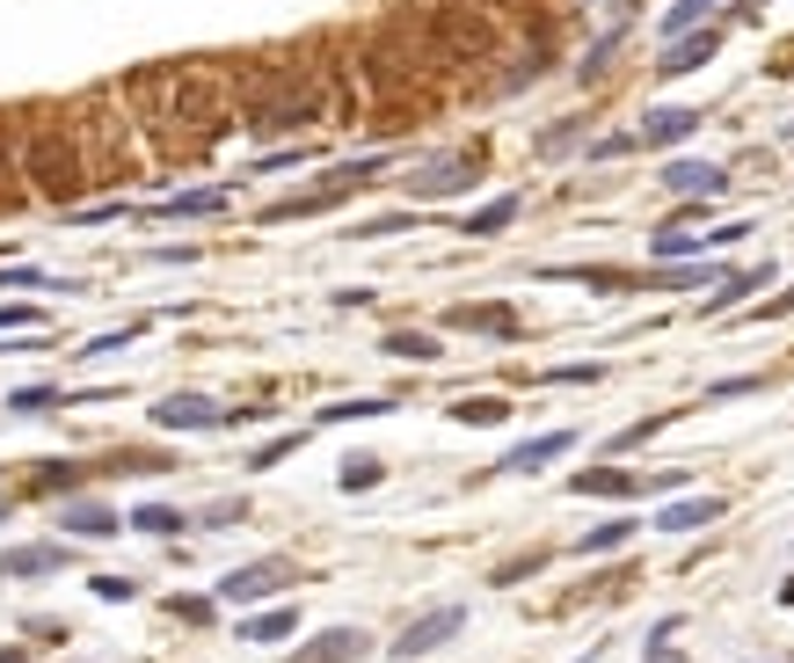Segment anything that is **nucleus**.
I'll return each instance as SVG.
<instances>
[{"label": "nucleus", "instance_id": "473e14b6", "mask_svg": "<svg viewBox=\"0 0 794 663\" xmlns=\"http://www.w3.org/2000/svg\"><path fill=\"white\" fill-rule=\"evenodd\" d=\"M358 416H394V402H336V408H321V423H358Z\"/></svg>", "mask_w": 794, "mask_h": 663}, {"label": "nucleus", "instance_id": "393cba45", "mask_svg": "<svg viewBox=\"0 0 794 663\" xmlns=\"http://www.w3.org/2000/svg\"><path fill=\"white\" fill-rule=\"evenodd\" d=\"M132 525H139V532H154V540H175V532H183V510H168V503H139V510H132Z\"/></svg>", "mask_w": 794, "mask_h": 663}, {"label": "nucleus", "instance_id": "2f4dec72", "mask_svg": "<svg viewBox=\"0 0 794 663\" xmlns=\"http://www.w3.org/2000/svg\"><path fill=\"white\" fill-rule=\"evenodd\" d=\"M8 408H15V416H52L59 394H52V386H22V394H8Z\"/></svg>", "mask_w": 794, "mask_h": 663}, {"label": "nucleus", "instance_id": "f704fd0d", "mask_svg": "<svg viewBox=\"0 0 794 663\" xmlns=\"http://www.w3.org/2000/svg\"><path fill=\"white\" fill-rule=\"evenodd\" d=\"M744 394H765V380H714L707 402H744Z\"/></svg>", "mask_w": 794, "mask_h": 663}, {"label": "nucleus", "instance_id": "7ed1b4c3", "mask_svg": "<svg viewBox=\"0 0 794 663\" xmlns=\"http://www.w3.org/2000/svg\"><path fill=\"white\" fill-rule=\"evenodd\" d=\"M379 176H387V154H358V161L328 168L314 190H292V198H277L263 220H270V226H285V220H314V212H336L350 190H365V182H379Z\"/></svg>", "mask_w": 794, "mask_h": 663}, {"label": "nucleus", "instance_id": "20e7f679", "mask_svg": "<svg viewBox=\"0 0 794 663\" xmlns=\"http://www.w3.org/2000/svg\"><path fill=\"white\" fill-rule=\"evenodd\" d=\"M321 117H328V88H321V81H306V88H285V95L256 102L241 124L256 132V139H299V132H314Z\"/></svg>", "mask_w": 794, "mask_h": 663}, {"label": "nucleus", "instance_id": "9b49d317", "mask_svg": "<svg viewBox=\"0 0 794 663\" xmlns=\"http://www.w3.org/2000/svg\"><path fill=\"white\" fill-rule=\"evenodd\" d=\"M365 649H372L365 627H321V634L299 649V663H358Z\"/></svg>", "mask_w": 794, "mask_h": 663}, {"label": "nucleus", "instance_id": "f03ea898", "mask_svg": "<svg viewBox=\"0 0 794 663\" xmlns=\"http://www.w3.org/2000/svg\"><path fill=\"white\" fill-rule=\"evenodd\" d=\"M73 132H81L88 182H132V161H139V117H117L110 95H95V102L73 110Z\"/></svg>", "mask_w": 794, "mask_h": 663}, {"label": "nucleus", "instance_id": "6ab92c4d", "mask_svg": "<svg viewBox=\"0 0 794 663\" xmlns=\"http://www.w3.org/2000/svg\"><path fill=\"white\" fill-rule=\"evenodd\" d=\"M569 488L576 496H634V488H649V474H627V467H583Z\"/></svg>", "mask_w": 794, "mask_h": 663}, {"label": "nucleus", "instance_id": "72a5a7b5", "mask_svg": "<svg viewBox=\"0 0 794 663\" xmlns=\"http://www.w3.org/2000/svg\"><path fill=\"white\" fill-rule=\"evenodd\" d=\"M612 52H620V30H605V37L591 44V59L576 66V74H583V81H598V74H605V66H612Z\"/></svg>", "mask_w": 794, "mask_h": 663}, {"label": "nucleus", "instance_id": "4468645a", "mask_svg": "<svg viewBox=\"0 0 794 663\" xmlns=\"http://www.w3.org/2000/svg\"><path fill=\"white\" fill-rule=\"evenodd\" d=\"M52 569H66L59 540H30V547H8V554H0V576H52Z\"/></svg>", "mask_w": 794, "mask_h": 663}, {"label": "nucleus", "instance_id": "4c0bfd02", "mask_svg": "<svg viewBox=\"0 0 794 663\" xmlns=\"http://www.w3.org/2000/svg\"><path fill=\"white\" fill-rule=\"evenodd\" d=\"M634 146H642V132H612V139L591 146V154H598V161H620V154H634Z\"/></svg>", "mask_w": 794, "mask_h": 663}, {"label": "nucleus", "instance_id": "aec40b11", "mask_svg": "<svg viewBox=\"0 0 794 663\" xmlns=\"http://www.w3.org/2000/svg\"><path fill=\"white\" fill-rule=\"evenodd\" d=\"M707 248H714V234H685V226H656L649 234L656 262H693V256H707Z\"/></svg>", "mask_w": 794, "mask_h": 663}, {"label": "nucleus", "instance_id": "c85d7f7f", "mask_svg": "<svg viewBox=\"0 0 794 663\" xmlns=\"http://www.w3.org/2000/svg\"><path fill=\"white\" fill-rule=\"evenodd\" d=\"M707 15H714V0H678L671 15H663V44H671V37H685V30H700Z\"/></svg>", "mask_w": 794, "mask_h": 663}, {"label": "nucleus", "instance_id": "c03bdc74", "mask_svg": "<svg viewBox=\"0 0 794 663\" xmlns=\"http://www.w3.org/2000/svg\"><path fill=\"white\" fill-rule=\"evenodd\" d=\"M0 328H37V306H0Z\"/></svg>", "mask_w": 794, "mask_h": 663}, {"label": "nucleus", "instance_id": "2eb2a0df", "mask_svg": "<svg viewBox=\"0 0 794 663\" xmlns=\"http://www.w3.org/2000/svg\"><path fill=\"white\" fill-rule=\"evenodd\" d=\"M693 132H700V110H678V102L642 117V146H678V139H693Z\"/></svg>", "mask_w": 794, "mask_h": 663}, {"label": "nucleus", "instance_id": "9d476101", "mask_svg": "<svg viewBox=\"0 0 794 663\" xmlns=\"http://www.w3.org/2000/svg\"><path fill=\"white\" fill-rule=\"evenodd\" d=\"M663 190H671V198H722V190H729V168H714V161H671V168H663Z\"/></svg>", "mask_w": 794, "mask_h": 663}, {"label": "nucleus", "instance_id": "39448f33", "mask_svg": "<svg viewBox=\"0 0 794 663\" xmlns=\"http://www.w3.org/2000/svg\"><path fill=\"white\" fill-rule=\"evenodd\" d=\"M408 182V198L416 204H438V198H460V190H474L481 182V154L474 146H460V154H430L416 176H401Z\"/></svg>", "mask_w": 794, "mask_h": 663}, {"label": "nucleus", "instance_id": "4be33fe9", "mask_svg": "<svg viewBox=\"0 0 794 663\" xmlns=\"http://www.w3.org/2000/svg\"><path fill=\"white\" fill-rule=\"evenodd\" d=\"M518 204H525V198H518V190H503V198H489L467 226H460V234H474V241H481V234H503V226L518 220Z\"/></svg>", "mask_w": 794, "mask_h": 663}, {"label": "nucleus", "instance_id": "f3484780", "mask_svg": "<svg viewBox=\"0 0 794 663\" xmlns=\"http://www.w3.org/2000/svg\"><path fill=\"white\" fill-rule=\"evenodd\" d=\"M722 518V496H685V503H663L656 510V532H700V525Z\"/></svg>", "mask_w": 794, "mask_h": 663}, {"label": "nucleus", "instance_id": "c756f323", "mask_svg": "<svg viewBox=\"0 0 794 663\" xmlns=\"http://www.w3.org/2000/svg\"><path fill=\"white\" fill-rule=\"evenodd\" d=\"M88 482V467H44V474H37V488H44V496H73V488H81Z\"/></svg>", "mask_w": 794, "mask_h": 663}, {"label": "nucleus", "instance_id": "dca6fc26", "mask_svg": "<svg viewBox=\"0 0 794 663\" xmlns=\"http://www.w3.org/2000/svg\"><path fill=\"white\" fill-rule=\"evenodd\" d=\"M576 445V430H547V438H532V445H518V452H503V474H540L547 460H562Z\"/></svg>", "mask_w": 794, "mask_h": 663}, {"label": "nucleus", "instance_id": "b1692460", "mask_svg": "<svg viewBox=\"0 0 794 663\" xmlns=\"http://www.w3.org/2000/svg\"><path fill=\"white\" fill-rule=\"evenodd\" d=\"M627 540H634V518H605L576 540V554H612V547H627Z\"/></svg>", "mask_w": 794, "mask_h": 663}, {"label": "nucleus", "instance_id": "cd10ccee", "mask_svg": "<svg viewBox=\"0 0 794 663\" xmlns=\"http://www.w3.org/2000/svg\"><path fill=\"white\" fill-rule=\"evenodd\" d=\"M510 402L503 394H467V402H452V423H503Z\"/></svg>", "mask_w": 794, "mask_h": 663}, {"label": "nucleus", "instance_id": "ea45409f", "mask_svg": "<svg viewBox=\"0 0 794 663\" xmlns=\"http://www.w3.org/2000/svg\"><path fill=\"white\" fill-rule=\"evenodd\" d=\"M132 591H139V583H132V576H95V598H102V605H124V598H132Z\"/></svg>", "mask_w": 794, "mask_h": 663}, {"label": "nucleus", "instance_id": "a878e982", "mask_svg": "<svg viewBox=\"0 0 794 663\" xmlns=\"http://www.w3.org/2000/svg\"><path fill=\"white\" fill-rule=\"evenodd\" d=\"M336 482H343L350 496H358V488H379V482H387V460H372V452H350V460H343V474H336Z\"/></svg>", "mask_w": 794, "mask_h": 663}, {"label": "nucleus", "instance_id": "1a4fd4ad", "mask_svg": "<svg viewBox=\"0 0 794 663\" xmlns=\"http://www.w3.org/2000/svg\"><path fill=\"white\" fill-rule=\"evenodd\" d=\"M722 52V30H685V37H671L663 44V59H656V74L663 81H678V74H700V66Z\"/></svg>", "mask_w": 794, "mask_h": 663}, {"label": "nucleus", "instance_id": "f257e3e1", "mask_svg": "<svg viewBox=\"0 0 794 663\" xmlns=\"http://www.w3.org/2000/svg\"><path fill=\"white\" fill-rule=\"evenodd\" d=\"M15 168L30 176V190L52 204H73L88 190V161H81V132L73 110H22L15 124Z\"/></svg>", "mask_w": 794, "mask_h": 663}, {"label": "nucleus", "instance_id": "c9c22d12", "mask_svg": "<svg viewBox=\"0 0 794 663\" xmlns=\"http://www.w3.org/2000/svg\"><path fill=\"white\" fill-rule=\"evenodd\" d=\"M576 132H583V117H569V124H547V132H540V154H562V146H576Z\"/></svg>", "mask_w": 794, "mask_h": 663}, {"label": "nucleus", "instance_id": "0eeeda50", "mask_svg": "<svg viewBox=\"0 0 794 663\" xmlns=\"http://www.w3.org/2000/svg\"><path fill=\"white\" fill-rule=\"evenodd\" d=\"M467 627V605H438V613H423V620H408L401 627V642H394V656L401 663H416V656H430V649H445L452 634Z\"/></svg>", "mask_w": 794, "mask_h": 663}, {"label": "nucleus", "instance_id": "412c9836", "mask_svg": "<svg viewBox=\"0 0 794 663\" xmlns=\"http://www.w3.org/2000/svg\"><path fill=\"white\" fill-rule=\"evenodd\" d=\"M452 328H474V336H518V314L510 306H452Z\"/></svg>", "mask_w": 794, "mask_h": 663}, {"label": "nucleus", "instance_id": "ddd939ff", "mask_svg": "<svg viewBox=\"0 0 794 663\" xmlns=\"http://www.w3.org/2000/svg\"><path fill=\"white\" fill-rule=\"evenodd\" d=\"M765 284H773V262H758V270H736V278H722L707 292V306H700V314H736V306L751 300V292H765Z\"/></svg>", "mask_w": 794, "mask_h": 663}, {"label": "nucleus", "instance_id": "a19ab883", "mask_svg": "<svg viewBox=\"0 0 794 663\" xmlns=\"http://www.w3.org/2000/svg\"><path fill=\"white\" fill-rule=\"evenodd\" d=\"M547 562V554H518V562H503V569H489V583H518V576H532V569Z\"/></svg>", "mask_w": 794, "mask_h": 663}, {"label": "nucleus", "instance_id": "7c9ffc66", "mask_svg": "<svg viewBox=\"0 0 794 663\" xmlns=\"http://www.w3.org/2000/svg\"><path fill=\"white\" fill-rule=\"evenodd\" d=\"M663 423H671V408H656V416H642V423H627V430H620V438H612V452H634V445H649L656 430H663Z\"/></svg>", "mask_w": 794, "mask_h": 663}, {"label": "nucleus", "instance_id": "6e6552de", "mask_svg": "<svg viewBox=\"0 0 794 663\" xmlns=\"http://www.w3.org/2000/svg\"><path fill=\"white\" fill-rule=\"evenodd\" d=\"M226 416H234V408H219L212 394H168V402L154 408V430H219Z\"/></svg>", "mask_w": 794, "mask_h": 663}, {"label": "nucleus", "instance_id": "49530a36", "mask_svg": "<svg viewBox=\"0 0 794 663\" xmlns=\"http://www.w3.org/2000/svg\"><path fill=\"white\" fill-rule=\"evenodd\" d=\"M0 663H22V649H0Z\"/></svg>", "mask_w": 794, "mask_h": 663}, {"label": "nucleus", "instance_id": "37998d69", "mask_svg": "<svg viewBox=\"0 0 794 663\" xmlns=\"http://www.w3.org/2000/svg\"><path fill=\"white\" fill-rule=\"evenodd\" d=\"M780 314H794V284L780 292V300H765V306H751V322H780Z\"/></svg>", "mask_w": 794, "mask_h": 663}, {"label": "nucleus", "instance_id": "bb28decb", "mask_svg": "<svg viewBox=\"0 0 794 663\" xmlns=\"http://www.w3.org/2000/svg\"><path fill=\"white\" fill-rule=\"evenodd\" d=\"M292 627H299V613H292V605H277V613H263V620L241 627V642H285Z\"/></svg>", "mask_w": 794, "mask_h": 663}, {"label": "nucleus", "instance_id": "58836bf2", "mask_svg": "<svg viewBox=\"0 0 794 663\" xmlns=\"http://www.w3.org/2000/svg\"><path fill=\"white\" fill-rule=\"evenodd\" d=\"M285 452H299V430H285V438H270V445H263V452H256V460H248V467H277V460H285Z\"/></svg>", "mask_w": 794, "mask_h": 663}, {"label": "nucleus", "instance_id": "e433bc0d", "mask_svg": "<svg viewBox=\"0 0 794 663\" xmlns=\"http://www.w3.org/2000/svg\"><path fill=\"white\" fill-rule=\"evenodd\" d=\"M547 380L554 386H583V380H605V364H554Z\"/></svg>", "mask_w": 794, "mask_h": 663}, {"label": "nucleus", "instance_id": "423d86ee", "mask_svg": "<svg viewBox=\"0 0 794 663\" xmlns=\"http://www.w3.org/2000/svg\"><path fill=\"white\" fill-rule=\"evenodd\" d=\"M299 576V569L285 562V554H263V562H241L219 576V605H256V598H277L285 583Z\"/></svg>", "mask_w": 794, "mask_h": 663}, {"label": "nucleus", "instance_id": "f8f14e48", "mask_svg": "<svg viewBox=\"0 0 794 663\" xmlns=\"http://www.w3.org/2000/svg\"><path fill=\"white\" fill-rule=\"evenodd\" d=\"M234 204V190L226 182H212V190H175V198L154 204V220H212V212H226Z\"/></svg>", "mask_w": 794, "mask_h": 663}, {"label": "nucleus", "instance_id": "79ce46f5", "mask_svg": "<svg viewBox=\"0 0 794 663\" xmlns=\"http://www.w3.org/2000/svg\"><path fill=\"white\" fill-rule=\"evenodd\" d=\"M241 510H248V503H234V496H226V503H212V510H204V532H219V525H234Z\"/></svg>", "mask_w": 794, "mask_h": 663}, {"label": "nucleus", "instance_id": "a211bd4d", "mask_svg": "<svg viewBox=\"0 0 794 663\" xmlns=\"http://www.w3.org/2000/svg\"><path fill=\"white\" fill-rule=\"evenodd\" d=\"M59 525L66 532H73V540H110V532H117V510H110V503H66L59 510Z\"/></svg>", "mask_w": 794, "mask_h": 663}, {"label": "nucleus", "instance_id": "a18cd8bd", "mask_svg": "<svg viewBox=\"0 0 794 663\" xmlns=\"http://www.w3.org/2000/svg\"><path fill=\"white\" fill-rule=\"evenodd\" d=\"M642 663H685V656H678L671 642H656V634H649V656H642Z\"/></svg>", "mask_w": 794, "mask_h": 663}, {"label": "nucleus", "instance_id": "5701e85b", "mask_svg": "<svg viewBox=\"0 0 794 663\" xmlns=\"http://www.w3.org/2000/svg\"><path fill=\"white\" fill-rule=\"evenodd\" d=\"M379 350H387V358H401V364H438V336H423V328H394Z\"/></svg>", "mask_w": 794, "mask_h": 663}]
</instances>
